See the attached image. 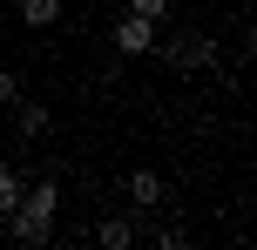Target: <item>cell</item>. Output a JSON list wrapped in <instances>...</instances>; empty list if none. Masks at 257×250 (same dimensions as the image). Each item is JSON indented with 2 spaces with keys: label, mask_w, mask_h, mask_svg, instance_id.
I'll list each match as a JSON object with an SVG mask.
<instances>
[{
  "label": "cell",
  "mask_w": 257,
  "mask_h": 250,
  "mask_svg": "<svg viewBox=\"0 0 257 250\" xmlns=\"http://www.w3.org/2000/svg\"><path fill=\"white\" fill-rule=\"evenodd\" d=\"M149 54H163L169 68L196 75V68H210V61H217V41H210V34H176V41H163V34H156V48H149Z\"/></svg>",
  "instance_id": "cell-1"
},
{
  "label": "cell",
  "mask_w": 257,
  "mask_h": 250,
  "mask_svg": "<svg viewBox=\"0 0 257 250\" xmlns=\"http://www.w3.org/2000/svg\"><path fill=\"white\" fill-rule=\"evenodd\" d=\"M14 210L54 230V210H61V189H54V176H41V183H21V203H14Z\"/></svg>",
  "instance_id": "cell-2"
},
{
  "label": "cell",
  "mask_w": 257,
  "mask_h": 250,
  "mask_svg": "<svg viewBox=\"0 0 257 250\" xmlns=\"http://www.w3.org/2000/svg\"><path fill=\"white\" fill-rule=\"evenodd\" d=\"M156 34H163V27H156V21H142V14H122V21L108 27L115 54H149V48H156Z\"/></svg>",
  "instance_id": "cell-3"
},
{
  "label": "cell",
  "mask_w": 257,
  "mask_h": 250,
  "mask_svg": "<svg viewBox=\"0 0 257 250\" xmlns=\"http://www.w3.org/2000/svg\"><path fill=\"white\" fill-rule=\"evenodd\" d=\"M7 108H14V135H21V142H41V135L54 129V108L48 102H21V95H14Z\"/></svg>",
  "instance_id": "cell-4"
},
{
  "label": "cell",
  "mask_w": 257,
  "mask_h": 250,
  "mask_svg": "<svg viewBox=\"0 0 257 250\" xmlns=\"http://www.w3.org/2000/svg\"><path fill=\"white\" fill-rule=\"evenodd\" d=\"M128 203H136V210H163V203H169V183L156 169H136V176H128Z\"/></svg>",
  "instance_id": "cell-5"
},
{
  "label": "cell",
  "mask_w": 257,
  "mask_h": 250,
  "mask_svg": "<svg viewBox=\"0 0 257 250\" xmlns=\"http://www.w3.org/2000/svg\"><path fill=\"white\" fill-rule=\"evenodd\" d=\"M0 223H7V237H14V243H27V250H34V243H48V237H54V230H48V223H34V216H21V210H7V216H0Z\"/></svg>",
  "instance_id": "cell-6"
},
{
  "label": "cell",
  "mask_w": 257,
  "mask_h": 250,
  "mask_svg": "<svg viewBox=\"0 0 257 250\" xmlns=\"http://www.w3.org/2000/svg\"><path fill=\"white\" fill-rule=\"evenodd\" d=\"M95 243L128 250V243H136V223H128V216H102V223H95Z\"/></svg>",
  "instance_id": "cell-7"
},
{
  "label": "cell",
  "mask_w": 257,
  "mask_h": 250,
  "mask_svg": "<svg viewBox=\"0 0 257 250\" xmlns=\"http://www.w3.org/2000/svg\"><path fill=\"white\" fill-rule=\"evenodd\" d=\"M21 21L27 27H54L61 21V0H21Z\"/></svg>",
  "instance_id": "cell-8"
},
{
  "label": "cell",
  "mask_w": 257,
  "mask_h": 250,
  "mask_svg": "<svg viewBox=\"0 0 257 250\" xmlns=\"http://www.w3.org/2000/svg\"><path fill=\"white\" fill-rule=\"evenodd\" d=\"M14 203H21V169H7V162H0V216H7Z\"/></svg>",
  "instance_id": "cell-9"
},
{
  "label": "cell",
  "mask_w": 257,
  "mask_h": 250,
  "mask_svg": "<svg viewBox=\"0 0 257 250\" xmlns=\"http://www.w3.org/2000/svg\"><path fill=\"white\" fill-rule=\"evenodd\" d=\"M128 14H142V21L163 27V21H169V0H128Z\"/></svg>",
  "instance_id": "cell-10"
},
{
  "label": "cell",
  "mask_w": 257,
  "mask_h": 250,
  "mask_svg": "<svg viewBox=\"0 0 257 250\" xmlns=\"http://www.w3.org/2000/svg\"><path fill=\"white\" fill-rule=\"evenodd\" d=\"M14 95H21V81H14V68H0V108H7Z\"/></svg>",
  "instance_id": "cell-11"
}]
</instances>
